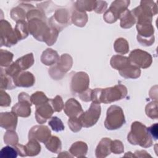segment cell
I'll use <instances>...</instances> for the list:
<instances>
[{
	"label": "cell",
	"instance_id": "cell-1",
	"mask_svg": "<svg viewBox=\"0 0 158 158\" xmlns=\"http://www.w3.org/2000/svg\"><path fill=\"white\" fill-rule=\"evenodd\" d=\"M127 94L126 87L122 85H117L107 88H96L91 91L93 102L100 104L111 103L124 98Z\"/></svg>",
	"mask_w": 158,
	"mask_h": 158
},
{
	"label": "cell",
	"instance_id": "cell-2",
	"mask_svg": "<svg viewBox=\"0 0 158 158\" xmlns=\"http://www.w3.org/2000/svg\"><path fill=\"white\" fill-rule=\"evenodd\" d=\"M128 141L132 144L148 148L152 145V140L148 128L141 122H135L131 124V131L128 135Z\"/></svg>",
	"mask_w": 158,
	"mask_h": 158
},
{
	"label": "cell",
	"instance_id": "cell-3",
	"mask_svg": "<svg viewBox=\"0 0 158 158\" xmlns=\"http://www.w3.org/2000/svg\"><path fill=\"white\" fill-rule=\"evenodd\" d=\"M125 123L122 109L118 106H111L108 108L104 125L108 130L120 128Z\"/></svg>",
	"mask_w": 158,
	"mask_h": 158
},
{
	"label": "cell",
	"instance_id": "cell-4",
	"mask_svg": "<svg viewBox=\"0 0 158 158\" xmlns=\"http://www.w3.org/2000/svg\"><path fill=\"white\" fill-rule=\"evenodd\" d=\"M101 109L99 104L93 102L89 109L85 112H83L78 118L82 127L88 128L93 126L98 122Z\"/></svg>",
	"mask_w": 158,
	"mask_h": 158
},
{
	"label": "cell",
	"instance_id": "cell-5",
	"mask_svg": "<svg viewBox=\"0 0 158 158\" xmlns=\"http://www.w3.org/2000/svg\"><path fill=\"white\" fill-rule=\"evenodd\" d=\"M72 58L70 56L67 54L62 55L57 62V65L49 69L50 75L55 80L62 78L64 75L72 67Z\"/></svg>",
	"mask_w": 158,
	"mask_h": 158
},
{
	"label": "cell",
	"instance_id": "cell-6",
	"mask_svg": "<svg viewBox=\"0 0 158 158\" xmlns=\"http://www.w3.org/2000/svg\"><path fill=\"white\" fill-rule=\"evenodd\" d=\"M1 46L10 47L15 44L18 39L10 24L6 20H1Z\"/></svg>",
	"mask_w": 158,
	"mask_h": 158
},
{
	"label": "cell",
	"instance_id": "cell-7",
	"mask_svg": "<svg viewBox=\"0 0 158 158\" xmlns=\"http://www.w3.org/2000/svg\"><path fill=\"white\" fill-rule=\"evenodd\" d=\"M130 1H115L111 4L110 8L104 15V19L107 23H112L115 22L120 16V15L127 10L129 6Z\"/></svg>",
	"mask_w": 158,
	"mask_h": 158
},
{
	"label": "cell",
	"instance_id": "cell-8",
	"mask_svg": "<svg viewBox=\"0 0 158 158\" xmlns=\"http://www.w3.org/2000/svg\"><path fill=\"white\" fill-rule=\"evenodd\" d=\"M128 59L131 65L142 69L149 67L152 63V57L150 54L139 49L132 51Z\"/></svg>",
	"mask_w": 158,
	"mask_h": 158
},
{
	"label": "cell",
	"instance_id": "cell-9",
	"mask_svg": "<svg viewBox=\"0 0 158 158\" xmlns=\"http://www.w3.org/2000/svg\"><path fill=\"white\" fill-rule=\"evenodd\" d=\"M19 102L12 108V112L17 116L27 117L30 115L31 101L30 97L25 93H21L19 95Z\"/></svg>",
	"mask_w": 158,
	"mask_h": 158
},
{
	"label": "cell",
	"instance_id": "cell-10",
	"mask_svg": "<svg viewBox=\"0 0 158 158\" xmlns=\"http://www.w3.org/2000/svg\"><path fill=\"white\" fill-rule=\"evenodd\" d=\"M89 77L85 72L76 73L72 78L71 90L73 93L80 94L88 89Z\"/></svg>",
	"mask_w": 158,
	"mask_h": 158
},
{
	"label": "cell",
	"instance_id": "cell-11",
	"mask_svg": "<svg viewBox=\"0 0 158 158\" xmlns=\"http://www.w3.org/2000/svg\"><path fill=\"white\" fill-rule=\"evenodd\" d=\"M69 14L66 9H61L56 11L55 14L49 20L50 27L55 28L59 31L69 24Z\"/></svg>",
	"mask_w": 158,
	"mask_h": 158
},
{
	"label": "cell",
	"instance_id": "cell-12",
	"mask_svg": "<svg viewBox=\"0 0 158 158\" xmlns=\"http://www.w3.org/2000/svg\"><path fill=\"white\" fill-rule=\"evenodd\" d=\"M51 130L45 125H36L29 131V139H35L45 143L51 137Z\"/></svg>",
	"mask_w": 158,
	"mask_h": 158
},
{
	"label": "cell",
	"instance_id": "cell-13",
	"mask_svg": "<svg viewBox=\"0 0 158 158\" xmlns=\"http://www.w3.org/2000/svg\"><path fill=\"white\" fill-rule=\"evenodd\" d=\"M36 120L40 124L45 123L48 119L51 118V115L54 112L51 104L50 99L46 103L36 106Z\"/></svg>",
	"mask_w": 158,
	"mask_h": 158
},
{
	"label": "cell",
	"instance_id": "cell-14",
	"mask_svg": "<svg viewBox=\"0 0 158 158\" xmlns=\"http://www.w3.org/2000/svg\"><path fill=\"white\" fill-rule=\"evenodd\" d=\"M64 112L70 118L78 117L82 113L83 109L80 104L75 99H69L64 107Z\"/></svg>",
	"mask_w": 158,
	"mask_h": 158
},
{
	"label": "cell",
	"instance_id": "cell-15",
	"mask_svg": "<svg viewBox=\"0 0 158 158\" xmlns=\"http://www.w3.org/2000/svg\"><path fill=\"white\" fill-rule=\"evenodd\" d=\"M17 115L12 112H2L0 115L1 127L9 130H14L17 123Z\"/></svg>",
	"mask_w": 158,
	"mask_h": 158
},
{
	"label": "cell",
	"instance_id": "cell-16",
	"mask_svg": "<svg viewBox=\"0 0 158 158\" xmlns=\"http://www.w3.org/2000/svg\"><path fill=\"white\" fill-rule=\"evenodd\" d=\"M13 79L16 86L30 87L33 86L35 83V77L33 74L29 72H20L15 75Z\"/></svg>",
	"mask_w": 158,
	"mask_h": 158
},
{
	"label": "cell",
	"instance_id": "cell-17",
	"mask_svg": "<svg viewBox=\"0 0 158 158\" xmlns=\"http://www.w3.org/2000/svg\"><path fill=\"white\" fill-rule=\"evenodd\" d=\"M112 140L108 138H102L99 143L96 149V157L103 158L107 157L111 152L110 144Z\"/></svg>",
	"mask_w": 158,
	"mask_h": 158
},
{
	"label": "cell",
	"instance_id": "cell-18",
	"mask_svg": "<svg viewBox=\"0 0 158 158\" xmlns=\"http://www.w3.org/2000/svg\"><path fill=\"white\" fill-rule=\"evenodd\" d=\"M59 59L57 52L56 51L49 48L43 52L41 57V62L46 65H52L55 63H57Z\"/></svg>",
	"mask_w": 158,
	"mask_h": 158
},
{
	"label": "cell",
	"instance_id": "cell-19",
	"mask_svg": "<svg viewBox=\"0 0 158 158\" xmlns=\"http://www.w3.org/2000/svg\"><path fill=\"white\" fill-rule=\"evenodd\" d=\"M69 151L73 156L77 157H85L88 151V146L83 141H77L71 146Z\"/></svg>",
	"mask_w": 158,
	"mask_h": 158
},
{
	"label": "cell",
	"instance_id": "cell-20",
	"mask_svg": "<svg viewBox=\"0 0 158 158\" xmlns=\"http://www.w3.org/2000/svg\"><path fill=\"white\" fill-rule=\"evenodd\" d=\"M130 64L128 57H123L122 56L115 55L112 56L110 59L111 66L118 70H120Z\"/></svg>",
	"mask_w": 158,
	"mask_h": 158
},
{
	"label": "cell",
	"instance_id": "cell-21",
	"mask_svg": "<svg viewBox=\"0 0 158 158\" xmlns=\"http://www.w3.org/2000/svg\"><path fill=\"white\" fill-rule=\"evenodd\" d=\"M120 27L123 28H129L136 22V19L131 11L125 10L120 16Z\"/></svg>",
	"mask_w": 158,
	"mask_h": 158
},
{
	"label": "cell",
	"instance_id": "cell-22",
	"mask_svg": "<svg viewBox=\"0 0 158 158\" xmlns=\"http://www.w3.org/2000/svg\"><path fill=\"white\" fill-rule=\"evenodd\" d=\"M121 76L125 78H137L140 76L141 70L139 68L131 64L119 70Z\"/></svg>",
	"mask_w": 158,
	"mask_h": 158
},
{
	"label": "cell",
	"instance_id": "cell-23",
	"mask_svg": "<svg viewBox=\"0 0 158 158\" xmlns=\"http://www.w3.org/2000/svg\"><path fill=\"white\" fill-rule=\"evenodd\" d=\"M14 31L19 40L27 38L28 35V24L25 20L17 21Z\"/></svg>",
	"mask_w": 158,
	"mask_h": 158
},
{
	"label": "cell",
	"instance_id": "cell-24",
	"mask_svg": "<svg viewBox=\"0 0 158 158\" xmlns=\"http://www.w3.org/2000/svg\"><path fill=\"white\" fill-rule=\"evenodd\" d=\"M44 144L46 148L52 152L59 153L61 150V141L59 138L56 136L50 137Z\"/></svg>",
	"mask_w": 158,
	"mask_h": 158
},
{
	"label": "cell",
	"instance_id": "cell-25",
	"mask_svg": "<svg viewBox=\"0 0 158 158\" xmlns=\"http://www.w3.org/2000/svg\"><path fill=\"white\" fill-rule=\"evenodd\" d=\"M21 70H24L30 67L34 63V59L32 53L28 54L18 59L15 62Z\"/></svg>",
	"mask_w": 158,
	"mask_h": 158
},
{
	"label": "cell",
	"instance_id": "cell-26",
	"mask_svg": "<svg viewBox=\"0 0 158 158\" xmlns=\"http://www.w3.org/2000/svg\"><path fill=\"white\" fill-rule=\"evenodd\" d=\"M27 156H35L38 155L41 151V146L35 139H29L28 143L25 146Z\"/></svg>",
	"mask_w": 158,
	"mask_h": 158
},
{
	"label": "cell",
	"instance_id": "cell-27",
	"mask_svg": "<svg viewBox=\"0 0 158 158\" xmlns=\"http://www.w3.org/2000/svg\"><path fill=\"white\" fill-rule=\"evenodd\" d=\"M72 21L77 26L83 27L88 21V17L85 12L76 10L72 14Z\"/></svg>",
	"mask_w": 158,
	"mask_h": 158
},
{
	"label": "cell",
	"instance_id": "cell-28",
	"mask_svg": "<svg viewBox=\"0 0 158 158\" xmlns=\"http://www.w3.org/2000/svg\"><path fill=\"white\" fill-rule=\"evenodd\" d=\"M16 87L12 77L6 74L3 70H1V89H12Z\"/></svg>",
	"mask_w": 158,
	"mask_h": 158
},
{
	"label": "cell",
	"instance_id": "cell-29",
	"mask_svg": "<svg viewBox=\"0 0 158 158\" xmlns=\"http://www.w3.org/2000/svg\"><path fill=\"white\" fill-rule=\"evenodd\" d=\"M114 48L115 52L120 54H126L129 51V45L128 41L122 38H118L115 40L114 44Z\"/></svg>",
	"mask_w": 158,
	"mask_h": 158
},
{
	"label": "cell",
	"instance_id": "cell-30",
	"mask_svg": "<svg viewBox=\"0 0 158 158\" xmlns=\"http://www.w3.org/2000/svg\"><path fill=\"white\" fill-rule=\"evenodd\" d=\"M19 155L15 146H7L1 149L0 157L1 158H15Z\"/></svg>",
	"mask_w": 158,
	"mask_h": 158
},
{
	"label": "cell",
	"instance_id": "cell-31",
	"mask_svg": "<svg viewBox=\"0 0 158 158\" xmlns=\"http://www.w3.org/2000/svg\"><path fill=\"white\" fill-rule=\"evenodd\" d=\"M30 98L31 102L35 104L36 106H38L43 104L46 103L49 101V99L46 97L44 93L41 91H37L33 93L31 96Z\"/></svg>",
	"mask_w": 158,
	"mask_h": 158
},
{
	"label": "cell",
	"instance_id": "cell-32",
	"mask_svg": "<svg viewBox=\"0 0 158 158\" xmlns=\"http://www.w3.org/2000/svg\"><path fill=\"white\" fill-rule=\"evenodd\" d=\"M26 15L25 10H24L23 8L20 6L12 9L10 12V16L12 19L17 22L19 20H24Z\"/></svg>",
	"mask_w": 158,
	"mask_h": 158
},
{
	"label": "cell",
	"instance_id": "cell-33",
	"mask_svg": "<svg viewBox=\"0 0 158 158\" xmlns=\"http://www.w3.org/2000/svg\"><path fill=\"white\" fill-rule=\"evenodd\" d=\"M13 54L10 52L1 49L0 64L1 67H8L10 65L12 60Z\"/></svg>",
	"mask_w": 158,
	"mask_h": 158
},
{
	"label": "cell",
	"instance_id": "cell-34",
	"mask_svg": "<svg viewBox=\"0 0 158 158\" xmlns=\"http://www.w3.org/2000/svg\"><path fill=\"white\" fill-rule=\"evenodd\" d=\"M4 141L7 144L15 146L18 144V136L14 130H9L4 136Z\"/></svg>",
	"mask_w": 158,
	"mask_h": 158
},
{
	"label": "cell",
	"instance_id": "cell-35",
	"mask_svg": "<svg viewBox=\"0 0 158 158\" xmlns=\"http://www.w3.org/2000/svg\"><path fill=\"white\" fill-rule=\"evenodd\" d=\"M49 125L51 126L52 130L55 131H59L64 130V125L60 118L57 117H53L48 122Z\"/></svg>",
	"mask_w": 158,
	"mask_h": 158
},
{
	"label": "cell",
	"instance_id": "cell-36",
	"mask_svg": "<svg viewBox=\"0 0 158 158\" xmlns=\"http://www.w3.org/2000/svg\"><path fill=\"white\" fill-rule=\"evenodd\" d=\"M157 101L152 102L148 104L146 107V115L151 118L156 119L157 118Z\"/></svg>",
	"mask_w": 158,
	"mask_h": 158
},
{
	"label": "cell",
	"instance_id": "cell-37",
	"mask_svg": "<svg viewBox=\"0 0 158 158\" xmlns=\"http://www.w3.org/2000/svg\"><path fill=\"white\" fill-rule=\"evenodd\" d=\"M50 102L54 112H60L64 107L62 99L60 96L57 95L54 99H50Z\"/></svg>",
	"mask_w": 158,
	"mask_h": 158
},
{
	"label": "cell",
	"instance_id": "cell-38",
	"mask_svg": "<svg viewBox=\"0 0 158 158\" xmlns=\"http://www.w3.org/2000/svg\"><path fill=\"white\" fill-rule=\"evenodd\" d=\"M68 125L70 130L73 132L80 131L82 127V125L78 117L70 118L68 121Z\"/></svg>",
	"mask_w": 158,
	"mask_h": 158
},
{
	"label": "cell",
	"instance_id": "cell-39",
	"mask_svg": "<svg viewBox=\"0 0 158 158\" xmlns=\"http://www.w3.org/2000/svg\"><path fill=\"white\" fill-rule=\"evenodd\" d=\"M111 152L114 154H122L124 151V147L122 143L119 140L112 141L110 144Z\"/></svg>",
	"mask_w": 158,
	"mask_h": 158
},
{
	"label": "cell",
	"instance_id": "cell-40",
	"mask_svg": "<svg viewBox=\"0 0 158 158\" xmlns=\"http://www.w3.org/2000/svg\"><path fill=\"white\" fill-rule=\"evenodd\" d=\"M11 102L10 96L7 93L4 91L2 89L1 90V99H0V105L2 107H7L10 105Z\"/></svg>",
	"mask_w": 158,
	"mask_h": 158
},
{
	"label": "cell",
	"instance_id": "cell-41",
	"mask_svg": "<svg viewBox=\"0 0 158 158\" xmlns=\"http://www.w3.org/2000/svg\"><path fill=\"white\" fill-rule=\"evenodd\" d=\"M91 91H92L91 89L88 88L85 91L79 94L78 96L83 101H86V102L89 101L91 100Z\"/></svg>",
	"mask_w": 158,
	"mask_h": 158
},
{
	"label": "cell",
	"instance_id": "cell-42",
	"mask_svg": "<svg viewBox=\"0 0 158 158\" xmlns=\"http://www.w3.org/2000/svg\"><path fill=\"white\" fill-rule=\"evenodd\" d=\"M149 134L154 138V139H157V124L155 123L151 127L148 128Z\"/></svg>",
	"mask_w": 158,
	"mask_h": 158
},
{
	"label": "cell",
	"instance_id": "cell-43",
	"mask_svg": "<svg viewBox=\"0 0 158 158\" xmlns=\"http://www.w3.org/2000/svg\"><path fill=\"white\" fill-rule=\"evenodd\" d=\"M135 157H151L148 152L145 151H136L134 154Z\"/></svg>",
	"mask_w": 158,
	"mask_h": 158
},
{
	"label": "cell",
	"instance_id": "cell-44",
	"mask_svg": "<svg viewBox=\"0 0 158 158\" xmlns=\"http://www.w3.org/2000/svg\"><path fill=\"white\" fill-rule=\"evenodd\" d=\"M72 156H70V154H69L67 152H60V154L58 155L59 157H72Z\"/></svg>",
	"mask_w": 158,
	"mask_h": 158
}]
</instances>
